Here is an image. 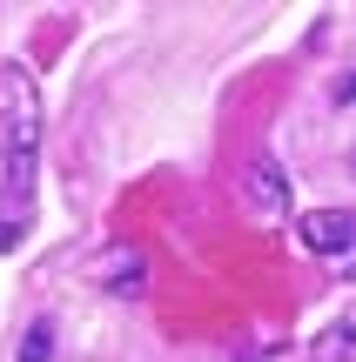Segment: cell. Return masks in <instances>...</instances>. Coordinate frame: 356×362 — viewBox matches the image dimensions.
Returning <instances> with one entry per match:
<instances>
[{
	"label": "cell",
	"mask_w": 356,
	"mask_h": 362,
	"mask_svg": "<svg viewBox=\"0 0 356 362\" xmlns=\"http://www.w3.org/2000/svg\"><path fill=\"white\" fill-rule=\"evenodd\" d=\"M34 168H40V81L27 61L0 67V242L21 248L34 228Z\"/></svg>",
	"instance_id": "obj_1"
},
{
	"label": "cell",
	"mask_w": 356,
	"mask_h": 362,
	"mask_svg": "<svg viewBox=\"0 0 356 362\" xmlns=\"http://www.w3.org/2000/svg\"><path fill=\"white\" fill-rule=\"evenodd\" d=\"M81 282L88 288H101V296H148V255L134 242H108L101 255H88L81 262Z\"/></svg>",
	"instance_id": "obj_2"
},
{
	"label": "cell",
	"mask_w": 356,
	"mask_h": 362,
	"mask_svg": "<svg viewBox=\"0 0 356 362\" xmlns=\"http://www.w3.org/2000/svg\"><path fill=\"white\" fill-rule=\"evenodd\" d=\"M296 242L336 269L343 255H356V215L350 208H309V215H296Z\"/></svg>",
	"instance_id": "obj_3"
},
{
	"label": "cell",
	"mask_w": 356,
	"mask_h": 362,
	"mask_svg": "<svg viewBox=\"0 0 356 362\" xmlns=\"http://www.w3.org/2000/svg\"><path fill=\"white\" fill-rule=\"evenodd\" d=\"M242 202H249L255 215H282V208H289V175L269 155H255L249 168H242Z\"/></svg>",
	"instance_id": "obj_4"
},
{
	"label": "cell",
	"mask_w": 356,
	"mask_h": 362,
	"mask_svg": "<svg viewBox=\"0 0 356 362\" xmlns=\"http://www.w3.org/2000/svg\"><path fill=\"white\" fill-rule=\"evenodd\" d=\"M336 356H356V302L343 309V322L323 336V362H336Z\"/></svg>",
	"instance_id": "obj_5"
},
{
	"label": "cell",
	"mask_w": 356,
	"mask_h": 362,
	"mask_svg": "<svg viewBox=\"0 0 356 362\" xmlns=\"http://www.w3.org/2000/svg\"><path fill=\"white\" fill-rule=\"evenodd\" d=\"M47 356H54V322H34L21 342V362H47Z\"/></svg>",
	"instance_id": "obj_6"
},
{
	"label": "cell",
	"mask_w": 356,
	"mask_h": 362,
	"mask_svg": "<svg viewBox=\"0 0 356 362\" xmlns=\"http://www.w3.org/2000/svg\"><path fill=\"white\" fill-rule=\"evenodd\" d=\"M336 101H356V74H350V81H336Z\"/></svg>",
	"instance_id": "obj_7"
},
{
	"label": "cell",
	"mask_w": 356,
	"mask_h": 362,
	"mask_svg": "<svg viewBox=\"0 0 356 362\" xmlns=\"http://www.w3.org/2000/svg\"><path fill=\"white\" fill-rule=\"evenodd\" d=\"M336 275H356V255H343V262H336Z\"/></svg>",
	"instance_id": "obj_8"
}]
</instances>
